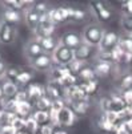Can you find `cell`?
<instances>
[{"instance_id": "cell-1", "label": "cell", "mask_w": 132, "mask_h": 134, "mask_svg": "<svg viewBox=\"0 0 132 134\" xmlns=\"http://www.w3.org/2000/svg\"><path fill=\"white\" fill-rule=\"evenodd\" d=\"M104 28L99 24V23H91L88 25L84 27L83 32H82V39L84 44H88L91 47H98L104 36Z\"/></svg>"}, {"instance_id": "cell-2", "label": "cell", "mask_w": 132, "mask_h": 134, "mask_svg": "<svg viewBox=\"0 0 132 134\" xmlns=\"http://www.w3.org/2000/svg\"><path fill=\"white\" fill-rule=\"evenodd\" d=\"M52 60L55 65H60V66H68L73 60H75V56H73V51L59 45L56 48V51L52 53Z\"/></svg>"}, {"instance_id": "cell-3", "label": "cell", "mask_w": 132, "mask_h": 134, "mask_svg": "<svg viewBox=\"0 0 132 134\" xmlns=\"http://www.w3.org/2000/svg\"><path fill=\"white\" fill-rule=\"evenodd\" d=\"M55 31H56V25L52 23L49 16L45 15V16L42 17L39 25H37L36 29L33 31V35H35L33 37H37V39H39V37H49V36H53Z\"/></svg>"}, {"instance_id": "cell-4", "label": "cell", "mask_w": 132, "mask_h": 134, "mask_svg": "<svg viewBox=\"0 0 132 134\" xmlns=\"http://www.w3.org/2000/svg\"><path fill=\"white\" fill-rule=\"evenodd\" d=\"M59 43H60V45H63V47H65L71 51H75L83 44V39H82L80 33L69 31V32H65L60 36Z\"/></svg>"}, {"instance_id": "cell-5", "label": "cell", "mask_w": 132, "mask_h": 134, "mask_svg": "<svg viewBox=\"0 0 132 134\" xmlns=\"http://www.w3.org/2000/svg\"><path fill=\"white\" fill-rule=\"evenodd\" d=\"M29 66L35 72H49V69L53 66L52 54L42 53L40 56H37L35 60L29 63Z\"/></svg>"}, {"instance_id": "cell-6", "label": "cell", "mask_w": 132, "mask_h": 134, "mask_svg": "<svg viewBox=\"0 0 132 134\" xmlns=\"http://www.w3.org/2000/svg\"><path fill=\"white\" fill-rule=\"evenodd\" d=\"M45 94L52 101L65 100V88L63 86V84L60 81L48 80V82L45 85Z\"/></svg>"}, {"instance_id": "cell-7", "label": "cell", "mask_w": 132, "mask_h": 134, "mask_svg": "<svg viewBox=\"0 0 132 134\" xmlns=\"http://www.w3.org/2000/svg\"><path fill=\"white\" fill-rule=\"evenodd\" d=\"M16 35H17L16 27L0 20V44L2 45L12 44L16 39Z\"/></svg>"}, {"instance_id": "cell-8", "label": "cell", "mask_w": 132, "mask_h": 134, "mask_svg": "<svg viewBox=\"0 0 132 134\" xmlns=\"http://www.w3.org/2000/svg\"><path fill=\"white\" fill-rule=\"evenodd\" d=\"M71 15H72V8H64V7H58V8H52L48 13L49 19L55 25L63 24L65 21H71Z\"/></svg>"}, {"instance_id": "cell-9", "label": "cell", "mask_w": 132, "mask_h": 134, "mask_svg": "<svg viewBox=\"0 0 132 134\" xmlns=\"http://www.w3.org/2000/svg\"><path fill=\"white\" fill-rule=\"evenodd\" d=\"M120 40V36L115 32V31H105L104 36L99 44V51H112L114 48L118 47Z\"/></svg>"}, {"instance_id": "cell-10", "label": "cell", "mask_w": 132, "mask_h": 134, "mask_svg": "<svg viewBox=\"0 0 132 134\" xmlns=\"http://www.w3.org/2000/svg\"><path fill=\"white\" fill-rule=\"evenodd\" d=\"M23 53H24V56H26L27 61L31 63L32 60H35L37 56H40V54L44 53V52H43V49H42L39 41H37V39L32 37L31 40H28V41L26 43L24 49H23Z\"/></svg>"}, {"instance_id": "cell-11", "label": "cell", "mask_w": 132, "mask_h": 134, "mask_svg": "<svg viewBox=\"0 0 132 134\" xmlns=\"http://www.w3.org/2000/svg\"><path fill=\"white\" fill-rule=\"evenodd\" d=\"M24 90H26V93H27L28 101H29L32 105L45 94V86L42 85V84H37V82H31L27 88H24Z\"/></svg>"}, {"instance_id": "cell-12", "label": "cell", "mask_w": 132, "mask_h": 134, "mask_svg": "<svg viewBox=\"0 0 132 134\" xmlns=\"http://www.w3.org/2000/svg\"><path fill=\"white\" fill-rule=\"evenodd\" d=\"M76 116L72 111V109L67 105L65 108H63L60 111H58V124L59 126H64V127H69L75 124Z\"/></svg>"}, {"instance_id": "cell-13", "label": "cell", "mask_w": 132, "mask_h": 134, "mask_svg": "<svg viewBox=\"0 0 132 134\" xmlns=\"http://www.w3.org/2000/svg\"><path fill=\"white\" fill-rule=\"evenodd\" d=\"M91 9H92V12L95 13V16H96V19L99 21H108L109 19H111V16H112V13H111V11L101 3V2H91Z\"/></svg>"}, {"instance_id": "cell-14", "label": "cell", "mask_w": 132, "mask_h": 134, "mask_svg": "<svg viewBox=\"0 0 132 134\" xmlns=\"http://www.w3.org/2000/svg\"><path fill=\"white\" fill-rule=\"evenodd\" d=\"M35 39H37V37H35ZM37 41H39V44H40L43 52H44V53H48V54H52V53L56 51V48L60 45L59 39H56V37H53V36H49V37H39V39H37Z\"/></svg>"}, {"instance_id": "cell-15", "label": "cell", "mask_w": 132, "mask_h": 134, "mask_svg": "<svg viewBox=\"0 0 132 134\" xmlns=\"http://www.w3.org/2000/svg\"><path fill=\"white\" fill-rule=\"evenodd\" d=\"M2 21H6L11 25H17L19 23L23 21V12H16V11H12V9H7L4 8L3 12H2Z\"/></svg>"}, {"instance_id": "cell-16", "label": "cell", "mask_w": 132, "mask_h": 134, "mask_svg": "<svg viewBox=\"0 0 132 134\" xmlns=\"http://www.w3.org/2000/svg\"><path fill=\"white\" fill-rule=\"evenodd\" d=\"M16 101V100H15ZM33 105L28 101H24V102H19L16 101L15 104V109H13V113L16 114L17 117H20V118H28L32 116V113H33Z\"/></svg>"}, {"instance_id": "cell-17", "label": "cell", "mask_w": 132, "mask_h": 134, "mask_svg": "<svg viewBox=\"0 0 132 134\" xmlns=\"http://www.w3.org/2000/svg\"><path fill=\"white\" fill-rule=\"evenodd\" d=\"M23 20H24V23L27 24V27L33 32V31L36 29V27L39 25L42 17L37 15V13H35V12L31 9V7H28V8L23 12Z\"/></svg>"}, {"instance_id": "cell-18", "label": "cell", "mask_w": 132, "mask_h": 134, "mask_svg": "<svg viewBox=\"0 0 132 134\" xmlns=\"http://www.w3.org/2000/svg\"><path fill=\"white\" fill-rule=\"evenodd\" d=\"M93 48H95V47H91V45L83 43L78 49H75V51H73L75 60H79V61L87 63L88 59H91L92 54H93Z\"/></svg>"}, {"instance_id": "cell-19", "label": "cell", "mask_w": 132, "mask_h": 134, "mask_svg": "<svg viewBox=\"0 0 132 134\" xmlns=\"http://www.w3.org/2000/svg\"><path fill=\"white\" fill-rule=\"evenodd\" d=\"M92 68H93V72H95L96 79H107L108 76L112 73L114 64L104 63V61H98Z\"/></svg>"}, {"instance_id": "cell-20", "label": "cell", "mask_w": 132, "mask_h": 134, "mask_svg": "<svg viewBox=\"0 0 132 134\" xmlns=\"http://www.w3.org/2000/svg\"><path fill=\"white\" fill-rule=\"evenodd\" d=\"M2 90H3V98L13 100L16 97V94L20 92V88L16 85V82H12V81H8V80H3Z\"/></svg>"}, {"instance_id": "cell-21", "label": "cell", "mask_w": 132, "mask_h": 134, "mask_svg": "<svg viewBox=\"0 0 132 134\" xmlns=\"http://www.w3.org/2000/svg\"><path fill=\"white\" fill-rule=\"evenodd\" d=\"M68 106L72 109V111L75 113L76 117H84L88 113V109H89V101H88V98L80 100V101H73Z\"/></svg>"}, {"instance_id": "cell-22", "label": "cell", "mask_w": 132, "mask_h": 134, "mask_svg": "<svg viewBox=\"0 0 132 134\" xmlns=\"http://www.w3.org/2000/svg\"><path fill=\"white\" fill-rule=\"evenodd\" d=\"M69 73L71 72H69L68 66H60V65H55L53 64V66L48 72V77L52 81H62L65 76L69 74Z\"/></svg>"}, {"instance_id": "cell-23", "label": "cell", "mask_w": 132, "mask_h": 134, "mask_svg": "<svg viewBox=\"0 0 132 134\" xmlns=\"http://www.w3.org/2000/svg\"><path fill=\"white\" fill-rule=\"evenodd\" d=\"M33 74H35V70H27V69H22L20 73H19L17 79H16V85L19 88H27L31 82H32V79H33Z\"/></svg>"}, {"instance_id": "cell-24", "label": "cell", "mask_w": 132, "mask_h": 134, "mask_svg": "<svg viewBox=\"0 0 132 134\" xmlns=\"http://www.w3.org/2000/svg\"><path fill=\"white\" fill-rule=\"evenodd\" d=\"M31 118L36 122V125L42 127V126H47L51 125V116L49 111H43V110H33Z\"/></svg>"}, {"instance_id": "cell-25", "label": "cell", "mask_w": 132, "mask_h": 134, "mask_svg": "<svg viewBox=\"0 0 132 134\" xmlns=\"http://www.w3.org/2000/svg\"><path fill=\"white\" fill-rule=\"evenodd\" d=\"M28 3H32V2H23V0H6V2H2L3 8L12 9V11H16V12L26 11Z\"/></svg>"}, {"instance_id": "cell-26", "label": "cell", "mask_w": 132, "mask_h": 134, "mask_svg": "<svg viewBox=\"0 0 132 134\" xmlns=\"http://www.w3.org/2000/svg\"><path fill=\"white\" fill-rule=\"evenodd\" d=\"M78 80H80V82H87V81H92V80H96V76L95 72H93L92 66H84L78 74H76Z\"/></svg>"}, {"instance_id": "cell-27", "label": "cell", "mask_w": 132, "mask_h": 134, "mask_svg": "<svg viewBox=\"0 0 132 134\" xmlns=\"http://www.w3.org/2000/svg\"><path fill=\"white\" fill-rule=\"evenodd\" d=\"M109 100H111V110H112V111L120 113V111H123V110L127 108V105H125V102L123 101V98H121L120 94L111 96Z\"/></svg>"}, {"instance_id": "cell-28", "label": "cell", "mask_w": 132, "mask_h": 134, "mask_svg": "<svg viewBox=\"0 0 132 134\" xmlns=\"http://www.w3.org/2000/svg\"><path fill=\"white\" fill-rule=\"evenodd\" d=\"M52 104H53V101L48 97L47 94H44L42 98H39L35 104H33V106L36 108V110H43V111H51V109H52Z\"/></svg>"}, {"instance_id": "cell-29", "label": "cell", "mask_w": 132, "mask_h": 134, "mask_svg": "<svg viewBox=\"0 0 132 134\" xmlns=\"http://www.w3.org/2000/svg\"><path fill=\"white\" fill-rule=\"evenodd\" d=\"M118 47L128 54H132V36L131 35H125V36H120V40Z\"/></svg>"}, {"instance_id": "cell-30", "label": "cell", "mask_w": 132, "mask_h": 134, "mask_svg": "<svg viewBox=\"0 0 132 134\" xmlns=\"http://www.w3.org/2000/svg\"><path fill=\"white\" fill-rule=\"evenodd\" d=\"M118 126H119V125H115V124L107 121L103 116H100V118H99V121H98V127H99L101 131H104V133H115L116 129H118Z\"/></svg>"}, {"instance_id": "cell-31", "label": "cell", "mask_w": 132, "mask_h": 134, "mask_svg": "<svg viewBox=\"0 0 132 134\" xmlns=\"http://www.w3.org/2000/svg\"><path fill=\"white\" fill-rule=\"evenodd\" d=\"M80 85V88L83 89V92L88 96H92V94H95L96 93V90H98V79L96 80H92V81H87V82H80L79 84Z\"/></svg>"}, {"instance_id": "cell-32", "label": "cell", "mask_w": 132, "mask_h": 134, "mask_svg": "<svg viewBox=\"0 0 132 134\" xmlns=\"http://www.w3.org/2000/svg\"><path fill=\"white\" fill-rule=\"evenodd\" d=\"M31 9L35 12V13H37L40 17H43V16H45V15H48L49 13V5H48V3H45V2H39V3H35V4H32L31 5Z\"/></svg>"}, {"instance_id": "cell-33", "label": "cell", "mask_w": 132, "mask_h": 134, "mask_svg": "<svg viewBox=\"0 0 132 134\" xmlns=\"http://www.w3.org/2000/svg\"><path fill=\"white\" fill-rule=\"evenodd\" d=\"M16 118H17V116L15 113L4 110V109L0 110V125H12Z\"/></svg>"}, {"instance_id": "cell-34", "label": "cell", "mask_w": 132, "mask_h": 134, "mask_svg": "<svg viewBox=\"0 0 132 134\" xmlns=\"http://www.w3.org/2000/svg\"><path fill=\"white\" fill-rule=\"evenodd\" d=\"M120 25H121L123 31L127 35H131L132 36V16L121 15V17H120Z\"/></svg>"}, {"instance_id": "cell-35", "label": "cell", "mask_w": 132, "mask_h": 134, "mask_svg": "<svg viewBox=\"0 0 132 134\" xmlns=\"http://www.w3.org/2000/svg\"><path fill=\"white\" fill-rule=\"evenodd\" d=\"M20 68L19 66H8L7 68V72H6V77L4 80H8V81H12V82H16V79L19 73H20Z\"/></svg>"}, {"instance_id": "cell-36", "label": "cell", "mask_w": 132, "mask_h": 134, "mask_svg": "<svg viewBox=\"0 0 132 134\" xmlns=\"http://www.w3.org/2000/svg\"><path fill=\"white\" fill-rule=\"evenodd\" d=\"M119 88H120V92L132 88V74L131 73H125V74H123L121 77H120Z\"/></svg>"}, {"instance_id": "cell-37", "label": "cell", "mask_w": 132, "mask_h": 134, "mask_svg": "<svg viewBox=\"0 0 132 134\" xmlns=\"http://www.w3.org/2000/svg\"><path fill=\"white\" fill-rule=\"evenodd\" d=\"M85 64H87V63H83V61H79V60H73V61L68 65V69H69V72H71L72 74L76 76V74L85 66Z\"/></svg>"}, {"instance_id": "cell-38", "label": "cell", "mask_w": 132, "mask_h": 134, "mask_svg": "<svg viewBox=\"0 0 132 134\" xmlns=\"http://www.w3.org/2000/svg\"><path fill=\"white\" fill-rule=\"evenodd\" d=\"M85 12L82 9H75L72 8V15H71V20L72 21H83L85 19Z\"/></svg>"}, {"instance_id": "cell-39", "label": "cell", "mask_w": 132, "mask_h": 134, "mask_svg": "<svg viewBox=\"0 0 132 134\" xmlns=\"http://www.w3.org/2000/svg\"><path fill=\"white\" fill-rule=\"evenodd\" d=\"M120 96L123 101L125 102V105H132V88L131 89H125V90H121L120 92Z\"/></svg>"}, {"instance_id": "cell-40", "label": "cell", "mask_w": 132, "mask_h": 134, "mask_svg": "<svg viewBox=\"0 0 132 134\" xmlns=\"http://www.w3.org/2000/svg\"><path fill=\"white\" fill-rule=\"evenodd\" d=\"M121 11H123V15L132 16V0H127V2H124V4L121 7Z\"/></svg>"}, {"instance_id": "cell-41", "label": "cell", "mask_w": 132, "mask_h": 134, "mask_svg": "<svg viewBox=\"0 0 132 134\" xmlns=\"http://www.w3.org/2000/svg\"><path fill=\"white\" fill-rule=\"evenodd\" d=\"M100 109L104 111H111V100L109 97H104L100 100Z\"/></svg>"}, {"instance_id": "cell-42", "label": "cell", "mask_w": 132, "mask_h": 134, "mask_svg": "<svg viewBox=\"0 0 132 134\" xmlns=\"http://www.w3.org/2000/svg\"><path fill=\"white\" fill-rule=\"evenodd\" d=\"M53 126L52 125H47V126H42L39 127V130H37L36 134H52L53 133Z\"/></svg>"}, {"instance_id": "cell-43", "label": "cell", "mask_w": 132, "mask_h": 134, "mask_svg": "<svg viewBox=\"0 0 132 134\" xmlns=\"http://www.w3.org/2000/svg\"><path fill=\"white\" fill-rule=\"evenodd\" d=\"M121 124H123L124 129H125L129 134H132V117H131V118H125Z\"/></svg>"}, {"instance_id": "cell-44", "label": "cell", "mask_w": 132, "mask_h": 134, "mask_svg": "<svg viewBox=\"0 0 132 134\" xmlns=\"http://www.w3.org/2000/svg\"><path fill=\"white\" fill-rule=\"evenodd\" d=\"M7 68H8V65H7L4 61H0V81H3V80H4Z\"/></svg>"}, {"instance_id": "cell-45", "label": "cell", "mask_w": 132, "mask_h": 134, "mask_svg": "<svg viewBox=\"0 0 132 134\" xmlns=\"http://www.w3.org/2000/svg\"><path fill=\"white\" fill-rule=\"evenodd\" d=\"M115 134H129L125 129H124V126H123V124H119V126H118V129H116V131H115Z\"/></svg>"}, {"instance_id": "cell-46", "label": "cell", "mask_w": 132, "mask_h": 134, "mask_svg": "<svg viewBox=\"0 0 132 134\" xmlns=\"http://www.w3.org/2000/svg\"><path fill=\"white\" fill-rule=\"evenodd\" d=\"M124 111H125V117H127V118H131V117H132V105H128V106L124 109Z\"/></svg>"}, {"instance_id": "cell-47", "label": "cell", "mask_w": 132, "mask_h": 134, "mask_svg": "<svg viewBox=\"0 0 132 134\" xmlns=\"http://www.w3.org/2000/svg\"><path fill=\"white\" fill-rule=\"evenodd\" d=\"M52 134H68V133L65 130H63V129H56V130H53Z\"/></svg>"}, {"instance_id": "cell-48", "label": "cell", "mask_w": 132, "mask_h": 134, "mask_svg": "<svg viewBox=\"0 0 132 134\" xmlns=\"http://www.w3.org/2000/svg\"><path fill=\"white\" fill-rule=\"evenodd\" d=\"M127 66H128V72H127V73H131V74H132V57H131V60L128 61Z\"/></svg>"}, {"instance_id": "cell-49", "label": "cell", "mask_w": 132, "mask_h": 134, "mask_svg": "<svg viewBox=\"0 0 132 134\" xmlns=\"http://www.w3.org/2000/svg\"><path fill=\"white\" fill-rule=\"evenodd\" d=\"M3 100V90H2V85H0V101Z\"/></svg>"}, {"instance_id": "cell-50", "label": "cell", "mask_w": 132, "mask_h": 134, "mask_svg": "<svg viewBox=\"0 0 132 134\" xmlns=\"http://www.w3.org/2000/svg\"><path fill=\"white\" fill-rule=\"evenodd\" d=\"M0 61H3V56H2V52H0Z\"/></svg>"}]
</instances>
